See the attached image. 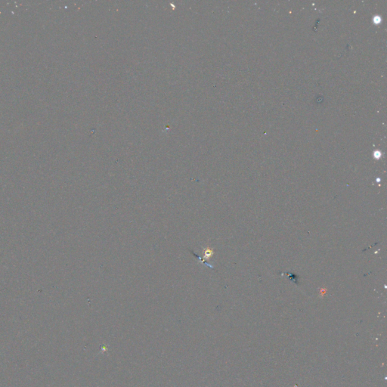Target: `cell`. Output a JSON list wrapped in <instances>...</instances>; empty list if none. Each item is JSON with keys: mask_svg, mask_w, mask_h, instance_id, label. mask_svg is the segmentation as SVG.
Instances as JSON below:
<instances>
[{"mask_svg": "<svg viewBox=\"0 0 387 387\" xmlns=\"http://www.w3.org/2000/svg\"><path fill=\"white\" fill-rule=\"evenodd\" d=\"M213 255V250H211L210 249L207 248V249L205 250L204 252V257L205 258H209L210 256Z\"/></svg>", "mask_w": 387, "mask_h": 387, "instance_id": "cell-1", "label": "cell"}]
</instances>
